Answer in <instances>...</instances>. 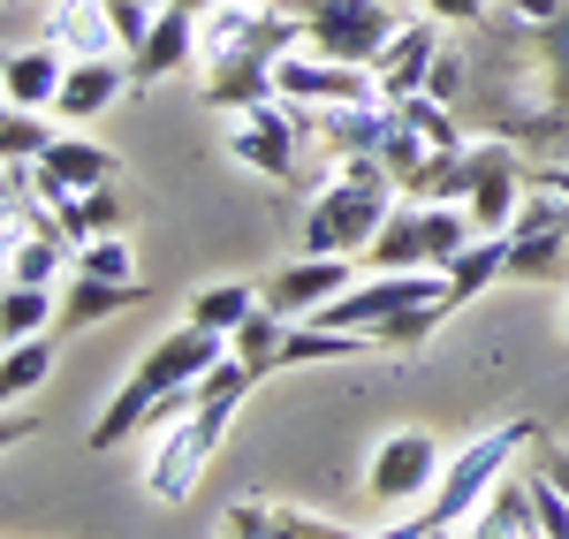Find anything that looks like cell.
I'll list each match as a JSON object with an SVG mask.
<instances>
[{"label":"cell","instance_id":"33","mask_svg":"<svg viewBox=\"0 0 569 539\" xmlns=\"http://www.w3.org/2000/svg\"><path fill=\"white\" fill-rule=\"evenodd\" d=\"M380 160H388V176L402 182V190H410V176H418V168L433 160V144H426V130H410V122L395 114V130L380 137Z\"/></svg>","mask_w":569,"mask_h":539},{"label":"cell","instance_id":"17","mask_svg":"<svg viewBox=\"0 0 569 539\" xmlns=\"http://www.w3.org/2000/svg\"><path fill=\"white\" fill-rule=\"evenodd\" d=\"M61 77H69V53H61L53 39H39V46H16V53H8L0 91H8V107H39V114H53Z\"/></svg>","mask_w":569,"mask_h":539},{"label":"cell","instance_id":"37","mask_svg":"<svg viewBox=\"0 0 569 539\" xmlns=\"http://www.w3.org/2000/svg\"><path fill=\"white\" fill-rule=\"evenodd\" d=\"M426 16H440V23H486L493 0H426Z\"/></svg>","mask_w":569,"mask_h":539},{"label":"cell","instance_id":"1","mask_svg":"<svg viewBox=\"0 0 569 539\" xmlns=\"http://www.w3.org/2000/svg\"><path fill=\"white\" fill-rule=\"evenodd\" d=\"M259 388V372L243 358H220L206 380H198V403L182 410V418H168V426H152V463H144V487H152V501H190V487H198V471L213 463L220 433H228V418H236V403Z\"/></svg>","mask_w":569,"mask_h":539},{"label":"cell","instance_id":"15","mask_svg":"<svg viewBox=\"0 0 569 539\" xmlns=\"http://www.w3.org/2000/svg\"><path fill=\"white\" fill-rule=\"evenodd\" d=\"M388 130H395L388 99H350V107H319V114H311V137L327 144V168H335V160H357V152H380Z\"/></svg>","mask_w":569,"mask_h":539},{"label":"cell","instance_id":"14","mask_svg":"<svg viewBox=\"0 0 569 539\" xmlns=\"http://www.w3.org/2000/svg\"><path fill=\"white\" fill-rule=\"evenodd\" d=\"M46 39L61 46L69 61H130L122 39H114L107 0H53V8H46Z\"/></svg>","mask_w":569,"mask_h":539},{"label":"cell","instance_id":"32","mask_svg":"<svg viewBox=\"0 0 569 539\" xmlns=\"http://www.w3.org/2000/svg\"><path fill=\"white\" fill-rule=\"evenodd\" d=\"M61 130H46L39 107H8V122H0V160H46V144Z\"/></svg>","mask_w":569,"mask_h":539},{"label":"cell","instance_id":"10","mask_svg":"<svg viewBox=\"0 0 569 539\" xmlns=\"http://www.w3.org/2000/svg\"><path fill=\"white\" fill-rule=\"evenodd\" d=\"M273 91L281 99H297V107H350V99H380L372 84V69H350V61H335V53H319V46H297V53H281L273 61Z\"/></svg>","mask_w":569,"mask_h":539},{"label":"cell","instance_id":"2","mask_svg":"<svg viewBox=\"0 0 569 539\" xmlns=\"http://www.w3.org/2000/svg\"><path fill=\"white\" fill-rule=\"evenodd\" d=\"M220 358H228V335H213V327H190V319H182L168 342H152V350L137 358V372L122 380V396L99 410V426H91V449H114V441L144 433V418L168 403V396L198 388V380H206Z\"/></svg>","mask_w":569,"mask_h":539},{"label":"cell","instance_id":"13","mask_svg":"<svg viewBox=\"0 0 569 539\" xmlns=\"http://www.w3.org/2000/svg\"><path fill=\"white\" fill-rule=\"evenodd\" d=\"M350 289V259H335V251H305V259H289V267L266 281V305L289 319H311L319 305H335Z\"/></svg>","mask_w":569,"mask_h":539},{"label":"cell","instance_id":"29","mask_svg":"<svg viewBox=\"0 0 569 539\" xmlns=\"http://www.w3.org/2000/svg\"><path fill=\"white\" fill-rule=\"evenodd\" d=\"M395 114H402L410 130H426V144H433V152H463V122H456V107H448V99H433V91H410Z\"/></svg>","mask_w":569,"mask_h":539},{"label":"cell","instance_id":"31","mask_svg":"<svg viewBox=\"0 0 569 539\" xmlns=\"http://www.w3.org/2000/svg\"><path fill=\"white\" fill-rule=\"evenodd\" d=\"M46 365H53L46 335H31V342H8V358H0V396H8V403H23V396L46 380Z\"/></svg>","mask_w":569,"mask_h":539},{"label":"cell","instance_id":"21","mask_svg":"<svg viewBox=\"0 0 569 539\" xmlns=\"http://www.w3.org/2000/svg\"><path fill=\"white\" fill-rule=\"evenodd\" d=\"M228 532H251V539H372V532H342V525H319L305 509H266V501H243L228 517Z\"/></svg>","mask_w":569,"mask_h":539},{"label":"cell","instance_id":"25","mask_svg":"<svg viewBox=\"0 0 569 539\" xmlns=\"http://www.w3.org/2000/svg\"><path fill=\"white\" fill-rule=\"evenodd\" d=\"M289 327H297V319L289 312H273V305H259V312L243 319V327H236V335H228V358H243L251 365V372H273V365H281V342H289Z\"/></svg>","mask_w":569,"mask_h":539},{"label":"cell","instance_id":"38","mask_svg":"<svg viewBox=\"0 0 569 539\" xmlns=\"http://www.w3.org/2000/svg\"><path fill=\"white\" fill-rule=\"evenodd\" d=\"M433 509H418V517H402V525H388V532H372V539H433Z\"/></svg>","mask_w":569,"mask_h":539},{"label":"cell","instance_id":"42","mask_svg":"<svg viewBox=\"0 0 569 539\" xmlns=\"http://www.w3.org/2000/svg\"><path fill=\"white\" fill-rule=\"evenodd\" d=\"M168 8H182V16H206V8H220V0H168Z\"/></svg>","mask_w":569,"mask_h":539},{"label":"cell","instance_id":"39","mask_svg":"<svg viewBox=\"0 0 569 539\" xmlns=\"http://www.w3.org/2000/svg\"><path fill=\"white\" fill-rule=\"evenodd\" d=\"M31 433H39V418H31L23 403H8V426H0V441L16 449V441H31Z\"/></svg>","mask_w":569,"mask_h":539},{"label":"cell","instance_id":"8","mask_svg":"<svg viewBox=\"0 0 569 539\" xmlns=\"http://www.w3.org/2000/svg\"><path fill=\"white\" fill-rule=\"evenodd\" d=\"M311 137V107H297V99H259V107H243L236 114V130H228V152L243 160V168H259V176H297V152H305Z\"/></svg>","mask_w":569,"mask_h":539},{"label":"cell","instance_id":"4","mask_svg":"<svg viewBox=\"0 0 569 539\" xmlns=\"http://www.w3.org/2000/svg\"><path fill=\"white\" fill-rule=\"evenodd\" d=\"M311 46L305 8H259V0H220L198 16V69H220V61H281Z\"/></svg>","mask_w":569,"mask_h":539},{"label":"cell","instance_id":"22","mask_svg":"<svg viewBox=\"0 0 569 539\" xmlns=\"http://www.w3.org/2000/svg\"><path fill=\"white\" fill-rule=\"evenodd\" d=\"M463 539H539V501H531V487H509L501 479L493 501L463 525Z\"/></svg>","mask_w":569,"mask_h":539},{"label":"cell","instance_id":"27","mask_svg":"<svg viewBox=\"0 0 569 539\" xmlns=\"http://www.w3.org/2000/svg\"><path fill=\"white\" fill-rule=\"evenodd\" d=\"M46 327H61V297L53 289H31V281H8L0 289V335L8 342H31Z\"/></svg>","mask_w":569,"mask_h":539},{"label":"cell","instance_id":"19","mask_svg":"<svg viewBox=\"0 0 569 539\" xmlns=\"http://www.w3.org/2000/svg\"><path fill=\"white\" fill-rule=\"evenodd\" d=\"M198 61V16H182V8H160V23H152V39L130 53V77L137 84H152V77H176Z\"/></svg>","mask_w":569,"mask_h":539},{"label":"cell","instance_id":"36","mask_svg":"<svg viewBox=\"0 0 569 539\" xmlns=\"http://www.w3.org/2000/svg\"><path fill=\"white\" fill-rule=\"evenodd\" d=\"M562 8H569V0H493L501 23H555Z\"/></svg>","mask_w":569,"mask_h":539},{"label":"cell","instance_id":"45","mask_svg":"<svg viewBox=\"0 0 569 539\" xmlns=\"http://www.w3.org/2000/svg\"><path fill=\"white\" fill-rule=\"evenodd\" d=\"M562 335H569V297H562Z\"/></svg>","mask_w":569,"mask_h":539},{"label":"cell","instance_id":"41","mask_svg":"<svg viewBox=\"0 0 569 539\" xmlns=\"http://www.w3.org/2000/svg\"><path fill=\"white\" fill-rule=\"evenodd\" d=\"M539 182H547V190H555V198H562V206H569V160H562V168H547V176H539Z\"/></svg>","mask_w":569,"mask_h":539},{"label":"cell","instance_id":"24","mask_svg":"<svg viewBox=\"0 0 569 539\" xmlns=\"http://www.w3.org/2000/svg\"><path fill=\"white\" fill-rule=\"evenodd\" d=\"M137 305V281H99V273H77L61 289V327H91V319H114Z\"/></svg>","mask_w":569,"mask_h":539},{"label":"cell","instance_id":"23","mask_svg":"<svg viewBox=\"0 0 569 539\" xmlns=\"http://www.w3.org/2000/svg\"><path fill=\"white\" fill-rule=\"evenodd\" d=\"M259 99H273V61H220V69H206V107L243 114Z\"/></svg>","mask_w":569,"mask_h":539},{"label":"cell","instance_id":"18","mask_svg":"<svg viewBox=\"0 0 569 539\" xmlns=\"http://www.w3.org/2000/svg\"><path fill=\"white\" fill-rule=\"evenodd\" d=\"M122 84H130V61H69L53 114H61V122H91V114H107V107L122 99Z\"/></svg>","mask_w":569,"mask_h":539},{"label":"cell","instance_id":"35","mask_svg":"<svg viewBox=\"0 0 569 539\" xmlns=\"http://www.w3.org/2000/svg\"><path fill=\"white\" fill-rule=\"evenodd\" d=\"M426 91H433V99H448V107H463V91H471V61H463L456 46H440V61H433V77H426Z\"/></svg>","mask_w":569,"mask_h":539},{"label":"cell","instance_id":"9","mask_svg":"<svg viewBox=\"0 0 569 539\" xmlns=\"http://www.w3.org/2000/svg\"><path fill=\"white\" fill-rule=\"evenodd\" d=\"M463 160H471V198H463L471 228H479V236H509V221H517V206H525V190H531L517 144H509V137H486Z\"/></svg>","mask_w":569,"mask_h":539},{"label":"cell","instance_id":"44","mask_svg":"<svg viewBox=\"0 0 569 539\" xmlns=\"http://www.w3.org/2000/svg\"><path fill=\"white\" fill-rule=\"evenodd\" d=\"M433 539H463V532H456V525H440V532H433Z\"/></svg>","mask_w":569,"mask_h":539},{"label":"cell","instance_id":"3","mask_svg":"<svg viewBox=\"0 0 569 539\" xmlns=\"http://www.w3.org/2000/svg\"><path fill=\"white\" fill-rule=\"evenodd\" d=\"M395 198H402V182L388 176L380 152L335 160V168H327V190L311 198V213H305V251H335V259L372 251V236L388 228Z\"/></svg>","mask_w":569,"mask_h":539},{"label":"cell","instance_id":"5","mask_svg":"<svg viewBox=\"0 0 569 539\" xmlns=\"http://www.w3.org/2000/svg\"><path fill=\"white\" fill-rule=\"evenodd\" d=\"M479 228H471V213L463 206H418V198H395V213H388V228L372 236V267L380 273H418V267H456V251L471 243Z\"/></svg>","mask_w":569,"mask_h":539},{"label":"cell","instance_id":"43","mask_svg":"<svg viewBox=\"0 0 569 539\" xmlns=\"http://www.w3.org/2000/svg\"><path fill=\"white\" fill-rule=\"evenodd\" d=\"M259 8H305V0H259Z\"/></svg>","mask_w":569,"mask_h":539},{"label":"cell","instance_id":"12","mask_svg":"<svg viewBox=\"0 0 569 539\" xmlns=\"http://www.w3.org/2000/svg\"><path fill=\"white\" fill-rule=\"evenodd\" d=\"M440 16H410L402 31H395L388 46H380V61H372V84H380V99L388 107H402L410 91H426V77H433V61H440Z\"/></svg>","mask_w":569,"mask_h":539},{"label":"cell","instance_id":"20","mask_svg":"<svg viewBox=\"0 0 569 539\" xmlns=\"http://www.w3.org/2000/svg\"><path fill=\"white\" fill-rule=\"evenodd\" d=\"M493 281H509V236H471V243L456 251V267H448V297L471 305Z\"/></svg>","mask_w":569,"mask_h":539},{"label":"cell","instance_id":"30","mask_svg":"<svg viewBox=\"0 0 569 539\" xmlns=\"http://www.w3.org/2000/svg\"><path fill=\"white\" fill-rule=\"evenodd\" d=\"M562 251H569V228L509 236V273H517V281H547V273H562Z\"/></svg>","mask_w":569,"mask_h":539},{"label":"cell","instance_id":"28","mask_svg":"<svg viewBox=\"0 0 569 539\" xmlns=\"http://www.w3.org/2000/svg\"><path fill=\"white\" fill-rule=\"evenodd\" d=\"M266 297L259 289H243V281H220V289H198L190 297V327H213V335H236L243 319L259 312Z\"/></svg>","mask_w":569,"mask_h":539},{"label":"cell","instance_id":"6","mask_svg":"<svg viewBox=\"0 0 569 539\" xmlns=\"http://www.w3.org/2000/svg\"><path fill=\"white\" fill-rule=\"evenodd\" d=\"M531 441V426L517 418V426H493V433H479V441H463V449L448 456V471H440V487H433V525H471L486 501H493V487L509 479V463H517V449Z\"/></svg>","mask_w":569,"mask_h":539},{"label":"cell","instance_id":"40","mask_svg":"<svg viewBox=\"0 0 569 539\" xmlns=\"http://www.w3.org/2000/svg\"><path fill=\"white\" fill-rule=\"evenodd\" d=\"M547 479H555V487L569 495V449H547Z\"/></svg>","mask_w":569,"mask_h":539},{"label":"cell","instance_id":"34","mask_svg":"<svg viewBox=\"0 0 569 539\" xmlns=\"http://www.w3.org/2000/svg\"><path fill=\"white\" fill-rule=\"evenodd\" d=\"M77 273H99V281H137V259L122 236H91V243H77Z\"/></svg>","mask_w":569,"mask_h":539},{"label":"cell","instance_id":"11","mask_svg":"<svg viewBox=\"0 0 569 539\" xmlns=\"http://www.w3.org/2000/svg\"><path fill=\"white\" fill-rule=\"evenodd\" d=\"M440 471H448V456H440L433 433H418V426H402V433H388L380 441V456H372V471H365V495L388 501V509H402V501L433 495Z\"/></svg>","mask_w":569,"mask_h":539},{"label":"cell","instance_id":"7","mask_svg":"<svg viewBox=\"0 0 569 539\" xmlns=\"http://www.w3.org/2000/svg\"><path fill=\"white\" fill-rule=\"evenodd\" d=\"M402 23H410V8H395V0H305L311 46L335 53V61H350V69H372L380 46H388Z\"/></svg>","mask_w":569,"mask_h":539},{"label":"cell","instance_id":"26","mask_svg":"<svg viewBox=\"0 0 569 539\" xmlns=\"http://www.w3.org/2000/svg\"><path fill=\"white\" fill-rule=\"evenodd\" d=\"M61 267H77V243H69V236H8V281L53 289Z\"/></svg>","mask_w":569,"mask_h":539},{"label":"cell","instance_id":"16","mask_svg":"<svg viewBox=\"0 0 569 539\" xmlns=\"http://www.w3.org/2000/svg\"><path fill=\"white\" fill-rule=\"evenodd\" d=\"M99 182H114V152H107V144H91V137H77V130H61L46 144V160H39V198L46 206L69 198V190H99Z\"/></svg>","mask_w":569,"mask_h":539}]
</instances>
